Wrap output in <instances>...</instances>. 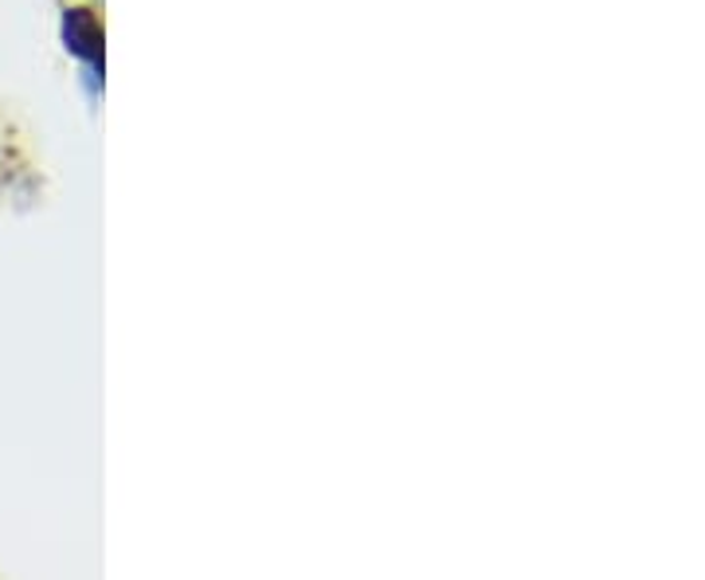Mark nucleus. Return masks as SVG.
<instances>
[{
    "label": "nucleus",
    "mask_w": 705,
    "mask_h": 580,
    "mask_svg": "<svg viewBox=\"0 0 705 580\" xmlns=\"http://www.w3.org/2000/svg\"><path fill=\"white\" fill-rule=\"evenodd\" d=\"M103 24L91 9H63V48L86 63L91 71H103Z\"/></svg>",
    "instance_id": "nucleus-1"
}]
</instances>
